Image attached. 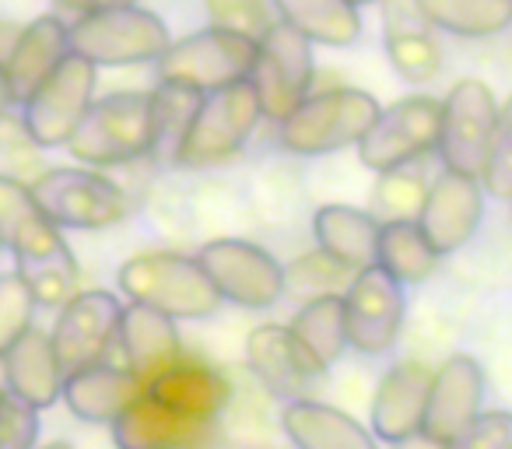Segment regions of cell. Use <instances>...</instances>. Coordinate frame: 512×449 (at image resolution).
Wrapping results in <instances>:
<instances>
[{
    "instance_id": "6da1fadb",
    "label": "cell",
    "mask_w": 512,
    "mask_h": 449,
    "mask_svg": "<svg viewBox=\"0 0 512 449\" xmlns=\"http://www.w3.org/2000/svg\"><path fill=\"white\" fill-rule=\"evenodd\" d=\"M67 155L85 169H130L155 162V102L151 88H120L99 95L81 120L78 134L67 144Z\"/></svg>"
},
{
    "instance_id": "7a4b0ae2",
    "label": "cell",
    "mask_w": 512,
    "mask_h": 449,
    "mask_svg": "<svg viewBox=\"0 0 512 449\" xmlns=\"http://www.w3.org/2000/svg\"><path fill=\"white\" fill-rule=\"evenodd\" d=\"M116 292L123 302L158 309L172 316L176 323L183 320H211L225 302L214 292L211 278L197 264L193 253H183L176 246L169 250H144L123 260L116 271Z\"/></svg>"
},
{
    "instance_id": "3957f363",
    "label": "cell",
    "mask_w": 512,
    "mask_h": 449,
    "mask_svg": "<svg viewBox=\"0 0 512 449\" xmlns=\"http://www.w3.org/2000/svg\"><path fill=\"white\" fill-rule=\"evenodd\" d=\"M379 109V99L365 88H313V95L278 123V148L288 158L341 155L362 144Z\"/></svg>"
},
{
    "instance_id": "277c9868",
    "label": "cell",
    "mask_w": 512,
    "mask_h": 449,
    "mask_svg": "<svg viewBox=\"0 0 512 449\" xmlns=\"http://www.w3.org/2000/svg\"><path fill=\"white\" fill-rule=\"evenodd\" d=\"M260 123H264V109H260L249 78L218 88V92H207L193 113V123L179 144L176 158H172V169L190 172V176L221 169L246 151Z\"/></svg>"
},
{
    "instance_id": "5b68a950",
    "label": "cell",
    "mask_w": 512,
    "mask_h": 449,
    "mask_svg": "<svg viewBox=\"0 0 512 449\" xmlns=\"http://www.w3.org/2000/svg\"><path fill=\"white\" fill-rule=\"evenodd\" d=\"M29 186L60 232H106L123 225L134 211V193L123 179L85 165H50Z\"/></svg>"
},
{
    "instance_id": "8992f818",
    "label": "cell",
    "mask_w": 512,
    "mask_h": 449,
    "mask_svg": "<svg viewBox=\"0 0 512 449\" xmlns=\"http://www.w3.org/2000/svg\"><path fill=\"white\" fill-rule=\"evenodd\" d=\"M169 43V25L144 4L95 11L71 22V53L92 67H155Z\"/></svg>"
},
{
    "instance_id": "52a82bcc",
    "label": "cell",
    "mask_w": 512,
    "mask_h": 449,
    "mask_svg": "<svg viewBox=\"0 0 512 449\" xmlns=\"http://www.w3.org/2000/svg\"><path fill=\"white\" fill-rule=\"evenodd\" d=\"M498 109L488 81L460 78L442 95V123H439V165L460 176L484 179L498 134Z\"/></svg>"
},
{
    "instance_id": "ba28073f",
    "label": "cell",
    "mask_w": 512,
    "mask_h": 449,
    "mask_svg": "<svg viewBox=\"0 0 512 449\" xmlns=\"http://www.w3.org/2000/svg\"><path fill=\"white\" fill-rule=\"evenodd\" d=\"M439 123H442V99L428 92H411L404 99L379 109L376 123L362 144L355 148L358 165L369 176L407 165H421L439 148Z\"/></svg>"
},
{
    "instance_id": "9c48e42d",
    "label": "cell",
    "mask_w": 512,
    "mask_h": 449,
    "mask_svg": "<svg viewBox=\"0 0 512 449\" xmlns=\"http://www.w3.org/2000/svg\"><path fill=\"white\" fill-rule=\"evenodd\" d=\"M193 257L228 306L260 313V309H274L285 299V264L253 239H204Z\"/></svg>"
},
{
    "instance_id": "30bf717a",
    "label": "cell",
    "mask_w": 512,
    "mask_h": 449,
    "mask_svg": "<svg viewBox=\"0 0 512 449\" xmlns=\"http://www.w3.org/2000/svg\"><path fill=\"white\" fill-rule=\"evenodd\" d=\"M249 85H253L256 99H260L264 120L278 127L285 116H292L313 95L316 85L313 43L302 32H295L292 25L274 22L260 36V43H256Z\"/></svg>"
},
{
    "instance_id": "8fae6325",
    "label": "cell",
    "mask_w": 512,
    "mask_h": 449,
    "mask_svg": "<svg viewBox=\"0 0 512 449\" xmlns=\"http://www.w3.org/2000/svg\"><path fill=\"white\" fill-rule=\"evenodd\" d=\"M256 60V39L228 29H197L183 39H172L169 50L155 64L158 81L197 88L200 95L218 92L235 81H246Z\"/></svg>"
},
{
    "instance_id": "7c38bea8",
    "label": "cell",
    "mask_w": 512,
    "mask_h": 449,
    "mask_svg": "<svg viewBox=\"0 0 512 449\" xmlns=\"http://www.w3.org/2000/svg\"><path fill=\"white\" fill-rule=\"evenodd\" d=\"M99 88V67H92L85 57H67L29 99L18 106L29 137L43 151L67 148L71 137L78 134L81 120L88 116Z\"/></svg>"
},
{
    "instance_id": "4fadbf2b",
    "label": "cell",
    "mask_w": 512,
    "mask_h": 449,
    "mask_svg": "<svg viewBox=\"0 0 512 449\" xmlns=\"http://www.w3.org/2000/svg\"><path fill=\"white\" fill-rule=\"evenodd\" d=\"M344 323H348V348L355 355H390L404 337L407 288L376 264L355 271L351 285L344 288Z\"/></svg>"
},
{
    "instance_id": "5bb4252c",
    "label": "cell",
    "mask_w": 512,
    "mask_h": 449,
    "mask_svg": "<svg viewBox=\"0 0 512 449\" xmlns=\"http://www.w3.org/2000/svg\"><path fill=\"white\" fill-rule=\"evenodd\" d=\"M123 295L109 288H81L67 306L57 309L50 341L64 372H78L106 362L116 351V330L123 316Z\"/></svg>"
},
{
    "instance_id": "9a60e30c",
    "label": "cell",
    "mask_w": 512,
    "mask_h": 449,
    "mask_svg": "<svg viewBox=\"0 0 512 449\" xmlns=\"http://www.w3.org/2000/svg\"><path fill=\"white\" fill-rule=\"evenodd\" d=\"M246 369L271 400H320L330 372L306 355L285 323H260L246 334Z\"/></svg>"
},
{
    "instance_id": "2e32d148",
    "label": "cell",
    "mask_w": 512,
    "mask_h": 449,
    "mask_svg": "<svg viewBox=\"0 0 512 449\" xmlns=\"http://www.w3.org/2000/svg\"><path fill=\"white\" fill-rule=\"evenodd\" d=\"M484 211H488V190L481 179L439 169L428 183L418 225L428 236V243L435 246V253L446 260L474 243L481 232Z\"/></svg>"
},
{
    "instance_id": "e0dca14e",
    "label": "cell",
    "mask_w": 512,
    "mask_h": 449,
    "mask_svg": "<svg viewBox=\"0 0 512 449\" xmlns=\"http://www.w3.org/2000/svg\"><path fill=\"white\" fill-rule=\"evenodd\" d=\"M144 393L155 397L158 404L172 407L176 414L193 421H204V425H218L225 418L228 404H232V376H228L221 365L207 362L200 355L183 351L179 358H172L162 372L144 383Z\"/></svg>"
},
{
    "instance_id": "ac0fdd59",
    "label": "cell",
    "mask_w": 512,
    "mask_h": 449,
    "mask_svg": "<svg viewBox=\"0 0 512 449\" xmlns=\"http://www.w3.org/2000/svg\"><path fill=\"white\" fill-rule=\"evenodd\" d=\"M484 397H488L484 365L474 355L453 351L432 372V390H428L425 428L421 432L435 435L442 442H453L456 435H463L481 418Z\"/></svg>"
},
{
    "instance_id": "d6986e66",
    "label": "cell",
    "mask_w": 512,
    "mask_h": 449,
    "mask_svg": "<svg viewBox=\"0 0 512 449\" xmlns=\"http://www.w3.org/2000/svg\"><path fill=\"white\" fill-rule=\"evenodd\" d=\"M432 372V365L421 358H400L383 372L369 404V428L376 439L400 442L425 428Z\"/></svg>"
},
{
    "instance_id": "ffe728a7",
    "label": "cell",
    "mask_w": 512,
    "mask_h": 449,
    "mask_svg": "<svg viewBox=\"0 0 512 449\" xmlns=\"http://www.w3.org/2000/svg\"><path fill=\"white\" fill-rule=\"evenodd\" d=\"M141 393L144 379L123 362L106 358V362L88 365V369L67 372L60 400L85 425H113Z\"/></svg>"
},
{
    "instance_id": "44dd1931",
    "label": "cell",
    "mask_w": 512,
    "mask_h": 449,
    "mask_svg": "<svg viewBox=\"0 0 512 449\" xmlns=\"http://www.w3.org/2000/svg\"><path fill=\"white\" fill-rule=\"evenodd\" d=\"M71 57V22L64 15H39L25 22L11 57L4 60L15 109Z\"/></svg>"
},
{
    "instance_id": "7402d4cb",
    "label": "cell",
    "mask_w": 512,
    "mask_h": 449,
    "mask_svg": "<svg viewBox=\"0 0 512 449\" xmlns=\"http://www.w3.org/2000/svg\"><path fill=\"white\" fill-rule=\"evenodd\" d=\"M0 243L15 257V264L50 257L67 246V236L36 204L32 186L4 172H0Z\"/></svg>"
},
{
    "instance_id": "603a6c76",
    "label": "cell",
    "mask_w": 512,
    "mask_h": 449,
    "mask_svg": "<svg viewBox=\"0 0 512 449\" xmlns=\"http://www.w3.org/2000/svg\"><path fill=\"white\" fill-rule=\"evenodd\" d=\"M379 225L383 221L369 207L344 204V200H330L309 214V232H313L316 250L334 257L351 274L376 264Z\"/></svg>"
},
{
    "instance_id": "cb8c5ba5",
    "label": "cell",
    "mask_w": 512,
    "mask_h": 449,
    "mask_svg": "<svg viewBox=\"0 0 512 449\" xmlns=\"http://www.w3.org/2000/svg\"><path fill=\"white\" fill-rule=\"evenodd\" d=\"M109 428L116 449H200L214 432V425L183 418L148 393H141Z\"/></svg>"
},
{
    "instance_id": "d4e9b609",
    "label": "cell",
    "mask_w": 512,
    "mask_h": 449,
    "mask_svg": "<svg viewBox=\"0 0 512 449\" xmlns=\"http://www.w3.org/2000/svg\"><path fill=\"white\" fill-rule=\"evenodd\" d=\"M278 425L295 449H379L372 428H365L344 407L323 404V400L281 404Z\"/></svg>"
},
{
    "instance_id": "484cf974",
    "label": "cell",
    "mask_w": 512,
    "mask_h": 449,
    "mask_svg": "<svg viewBox=\"0 0 512 449\" xmlns=\"http://www.w3.org/2000/svg\"><path fill=\"white\" fill-rule=\"evenodd\" d=\"M249 207L260 229L285 232L299 225L306 214H313V190L306 172L288 158H271L253 172L246 186Z\"/></svg>"
},
{
    "instance_id": "4316f807",
    "label": "cell",
    "mask_w": 512,
    "mask_h": 449,
    "mask_svg": "<svg viewBox=\"0 0 512 449\" xmlns=\"http://www.w3.org/2000/svg\"><path fill=\"white\" fill-rule=\"evenodd\" d=\"M64 376L57 351H53L50 330L36 323L25 330L8 351H4V379H8V393L25 400L36 411H50L64 393Z\"/></svg>"
},
{
    "instance_id": "83f0119b",
    "label": "cell",
    "mask_w": 512,
    "mask_h": 449,
    "mask_svg": "<svg viewBox=\"0 0 512 449\" xmlns=\"http://www.w3.org/2000/svg\"><path fill=\"white\" fill-rule=\"evenodd\" d=\"M116 351H120V362L148 383L172 358L183 355V334H179V323L172 316L127 302L120 316V330H116Z\"/></svg>"
},
{
    "instance_id": "f1b7e54d",
    "label": "cell",
    "mask_w": 512,
    "mask_h": 449,
    "mask_svg": "<svg viewBox=\"0 0 512 449\" xmlns=\"http://www.w3.org/2000/svg\"><path fill=\"white\" fill-rule=\"evenodd\" d=\"M278 22L292 25L313 46L348 50L362 39V11L351 0H271Z\"/></svg>"
},
{
    "instance_id": "f546056e",
    "label": "cell",
    "mask_w": 512,
    "mask_h": 449,
    "mask_svg": "<svg viewBox=\"0 0 512 449\" xmlns=\"http://www.w3.org/2000/svg\"><path fill=\"white\" fill-rule=\"evenodd\" d=\"M190 200H193V225H197V236L228 239V236H246L249 229H256L249 193L242 190L235 179L204 172V176H197V183H193Z\"/></svg>"
},
{
    "instance_id": "4dcf8cb0",
    "label": "cell",
    "mask_w": 512,
    "mask_h": 449,
    "mask_svg": "<svg viewBox=\"0 0 512 449\" xmlns=\"http://www.w3.org/2000/svg\"><path fill=\"white\" fill-rule=\"evenodd\" d=\"M439 264L442 257L421 232L418 218H393L379 225L376 267H383L393 281H400L404 288H418L425 281H432Z\"/></svg>"
},
{
    "instance_id": "1f68e13d",
    "label": "cell",
    "mask_w": 512,
    "mask_h": 449,
    "mask_svg": "<svg viewBox=\"0 0 512 449\" xmlns=\"http://www.w3.org/2000/svg\"><path fill=\"white\" fill-rule=\"evenodd\" d=\"M418 8L435 32L470 43L512 29V0H418Z\"/></svg>"
},
{
    "instance_id": "d6a6232c",
    "label": "cell",
    "mask_w": 512,
    "mask_h": 449,
    "mask_svg": "<svg viewBox=\"0 0 512 449\" xmlns=\"http://www.w3.org/2000/svg\"><path fill=\"white\" fill-rule=\"evenodd\" d=\"M288 330L306 348V355L330 372L348 351V323H344V295H323V299L302 302L295 309Z\"/></svg>"
},
{
    "instance_id": "836d02e7",
    "label": "cell",
    "mask_w": 512,
    "mask_h": 449,
    "mask_svg": "<svg viewBox=\"0 0 512 449\" xmlns=\"http://www.w3.org/2000/svg\"><path fill=\"white\" fill-rule=\"evenodd\" d=\"M200 99L204 95L197 88L172 85V81H158L151 88V102H155V165L158 169H172L179 144H183L186 130L193 123Z\"/></svg>"
},
{
    "instance_id": "e575fe53",
    "label": "cell",
    "mask_w": 512,
    "mask_h": 449,
    "mask_svg": "<svg viewBox=\"0 0 512 449\" xmlns=\"http://www.w3.org/2000/svg\"><path fill=\"white\" fill-rule=\"evenodd\" d=\"M193 183L169 176V172H155L144 190V211H148L151 225L158 236L172 239V243H186L197 236L193 225V200H190Z\"/></svg>"
},
{
    "instance_id": "d590c367",
    "label": "cell",
    "mask_w": 512,
    "mask_h": 449,
    "mask_svg": "<svg viewBox=\"0 0 512 449\" xmlns=\"http://www.w3.org/2000/svg\"><path fill=\"white\" fill-rule=\"evenodd\" d=\"M18 278L32 288L39 309H60L81 292V264L74 257L71 243L60 246L50 257L29 260V264H15Z\"/></svg>"
},
{
    "instance_id": "8d00e7d4",
    "label": "cell",
    "mask_w": 512,
    "mask_h": 449,
    "mask_svg": "<svg viewBox=\"0 0 512 449\" xmlns=\"http://www.w3.org/2000/svg\"><path fill=\"white\" fill-rule=\"evenodd\" d=\"M351 278L355 274L337 264L334 257H327L323 250L299 253V257L285 264V299H295L302 306V302L323 299V295H344Z\"/></svg>"
},
{
    "instance_id": "74e56055",
    "label": "cell",
    "mask_w": 512,
    "mask_h": 449,
    "mask_svg": "<svg viewBox=\"0 0 512 449\" xmlns=\"http://www.w3.org/2000/svg\"><path fill=\"white\" fill-rule=\"evenodd\" d=\"M432 179L425 176L421 165H407V169L379 172L376 183H372V207L379 221L393 218H418L421 204H425V193Z\"/></svg>"
},
{
    "instance_id": "f35d334b",
    "label": "cell",
    "mask_w": 512,
    "mask_h": 449,
    "mask_svg": "<svg viewBox=\"0 0 512 449\" xmlns=\"http://www.w3.org/2000/svg\"><path fill=\"white\" fill-rule=\"evenodd\" d=\"M386 60L407 81V85H428L442 71V46L435 29H414L400 36H386Z\"/></svg>"
},
{
    "instance_id": "ab89813d",
    "label": "cell",
    "mask_w": 512,
    "mask_h": 449,
    "mask_svg": "<svg viewBox=\"0 0 512 449\" xmlns=\"http://www.w3.org/2000/svg\"><path fill=\"white\" fill-rule=\"evenodd\" d=\"M50 165L43 162V148L29 137L22 116L11 109V113H0V172L4 176H15L22 183H32L36 176Z\"/></svg>"
},
{
    "instance_id": "60d3db41",
    "label": "cell",
    "mask_w": 512,
    "mask_h": 449,
    "mask_svg": "<svg viewBox=\"0 0 512 449\" xmlns=\"http://www.w3.org/2000/svg\"><path fill=\"white\" fill-rule=\"evenodd\" d=\"M39 302L32 295V288L18 278V271L0 274V358L25 330L36 327Z\"/></svg>"
},
{
    "instance_id": "b9f144b4",
    "label": "cell",
    "mask_w": 512,
    "mask_h": 449,
    "mask_svg": "<svg viewBox=\"0 0 512 449\" xmlns=\"http://www.w3.org/2000/svg\"><path fill=\"white\" fill-rule=\"evenodd\" d=\"M204 11H207V25L239 32V36H249L256 43L278 22L271 0H204Z\"/></svg>"
},
{
    "instance_id": "7bdbcfd3",
    "label": "cell",
    "mask_w": 512,
    "mask_h": 449,
    "mask_svg": "<svg viewBox=\"0 0 512 449\" xmlns=\"http://www.w3.org/2000/svg\"><path fill=\"white\" fill-rule=\"evenodd\" d=\"M39 411L0 390V449H39Z\"/></svg>"
},
{
    "instance_id": "ee69618b",
    "label": "cell",
    "mask_w": 512,
    "mask_h": 449,
    "mask_svg": "<svg viewBox=\"0 0 512 449\" xmlns=\"http://www.w3.org/2000/svg\"><path fill=\"white\" fill-rule=\"evenodd\" d=\"M481 183H484V190H488V197H495V200L512 197V95L502 102V109H498L495 148H491V162Z\"/></svg>"
},
{
    "instance_id": "f6af8a7d",
    "label": "cell",
    "mask_w": 512,
    "mask_h": 449,
    "mask_svg": "<svg viewBox=\"0 0 512 449\" xmlns=\"http://www.w3.org/2000/svg\"><path fill=\"white\" fill-rule=\"evenodd\" d=\"M449 449H512V411H481V418L456 435Z\"/></svg>"
},
{
    "instance_id": "bcb514c9",
    "label": "cell",
    "mask_w": 512,
    "mask_h": 449,
    "mask_svg": "<svg viewBox=\"0 0 512 449\" xmlns=\"http://www.w3.org/2000/svg\"><path fill=\"white\" fill-rule=\"evenodd\" d=\"M130 4H137V0H53V8L60 11V15H95V11H113V8H130Z\"/></svg>"
},
{
    "instance_id": "7dc6e473",
    "label": "cell",
    "mask_w": 512,
    "mask_h": 449,
    "mask_svg": "<svg viewBox=\"0 0 512 449\" xmlns=\"http://www.w3.org/2000/svg\"><path fill=\"white\" fill-rule=\"evenodd\" d=\"M390 449H449V442L435 439V435H428V432H414L400 442H390Z\"/></svg>"
},
{
    "instance_id": "c3c4849f",
    "label": "cell",
    "mask_w": 512,
    "mask_h": 449,
    "mask_svg": "<svg viewBox=\"0 0 512 449\" xmlns=\"http://www.w3.org/2000/svg\"><path fill=\"white\" fill-rule=\"evenodd\" d=\"M25 25L22 22H0V64L11 57V50H15L18 36H22Z\"/></svg>"
},
{
    "instance_id": "681fc988",
    "label": "cell",
    "mask_w": 512,
    "mask_h": 449,
    "mask_svg": "<svg viewBox=\"0 0 512 449\" xmlns=\"http://www.w3.org/2000/svg\"><path fill=\"white\" fill-rule=\"evenodd\" d=\"M15 109V99H11V85L8 74H4V64H0V113H11Z\"/></svg>"
},
{
    "instance_id": "f907efd6",
    "label": "cell",
    "mask_w": 512,
    "mask_h": 449,
    "mask_svg": "<svg viewBox=\"0 0 512 449\" xmlns=\"http://www.w3.org/2000/svg\"><path fill=\"white\" fill-rule=\"evenodd\" d=\"M39 449H74V446H71V442H60L57 439V442H46V446H39Z\"/></svg>"
},
{
    "instance_id": "816d5d0a",
    "label": "cell",
    "mask_w": 512,
    "mask_h": 449,
    "mask_svg": "<svg viewBox=\"0 0 512 449\" xmlns=\"http://www.w3.org/2000/svg\"><path fill=\"white\" fill-rule=\"evenodd\" d=\"M351 4H355V8L362 11V8H369V4H383V0H351Z\"/></svg>"
},
{
    "instance_id": "f5cc1de1",
    "label": "cell",
    "mask_w": 512,
    "mask_h": 449,
    "mask_svg": "<svg viewBox=\"0 0 512 449\" xmlns=\"http://www.w3.org/2000/svg\"><path fill=\"white\" fill-rule=\"evenodd\" d=\"M0 390H8V379H4V358H0Z\"/></svg>"
},
{
    "instance_id": "db71d44e",
    "label": "cell",
    "mask_w": 512,
    "mask_h": 449,
    "mask_svg": "<svg viewBox=\"0 0 512 449\" xmlns=\"http://www.w3.org/2000/svg\"><path fill=\"white\" fill-rule=\"evenodd\" d=\"M4 253H8V250H4V243H0V257H4Z\"/></svg>"
},
{
    "instance_id": "11a10c76",
    "label": "cell",
    "mask_w": 512,
    "mask_h": 449,
    "mask_svg": "<svg viewBox=\"0 0 512 449\" xmlns=\"http://www.w3.org/2000/svg\"><path fill=\"white\" fill-rule=\"evenodd\" d=\"M505 204H509V214H512V197H509V200H505Z\"/></svg>"
}]
</instances>
